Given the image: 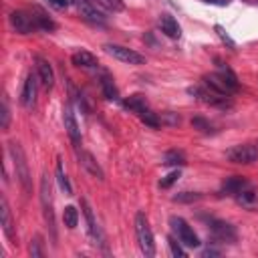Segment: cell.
<instances>
[{
	"label": "cell",
	"instance_id": "1",
	"mask_svg": "<svg viewBox=\"0 0 258 258\" xmlns=\"http://www.w3.org/2000/svg\"><path fill=\"white\" fill-rule=\"evenodd\" d=\"M8 152L12 156V162H14V170H16V177L22 186V192L24 194H30V170H28V162H26V156H24V150L22 145L16 143V141H10L8 143Z\"/></svg>",
	"mask_w": 258,
	"mask_h": 258
},
{
	"label": "cell",
	"instance_id": "2",
	"mask_svg": "<svg viewBox=\"0 0 258 258\" xmlns=\"http://www.w3.org/2000/svg\"><path fill=\"white\" fill-rule=\"evenodd\" d=\"M135 234H137V242L139 248L145 256H154L156 254V242H154V232L147 222V216L143 212H139L135 216Z\"/></svg>",
	"mask_w": 258,
	"mask_h": 258
},
{
	"label": "cell",
	"instance_id": "3",
	"mask_svg": "<svg viewBox=\"0 0 258 258\" xmlns=\"http://www.w3.org/2000/svg\"><path fill=\"white\" fill-rule=\"evenodd\" d=\"M41 206L45 214V222L51 230V238L57 240V226H55V210H53V194H51V181L49 175L45 173L41 179Z\"/></svg>",
	"mask_w": 258,
	"mask_h": 258
},
{
	"label": "cell",
	"instance_id": "4",
	"mask_svg": "<svg viewBox=\"0 0 258 258\" xmlns=\"http://www.w3.org/2000/svg\"><path fill=\"white\" fill-rule=\"evenodd\" d=\"M170 226H172V230L175 232L177 240H179L183 246H188V248H198V246H200V238L196 236L194 228H192L183 218L172 216V218H170Z\"/></svg>",
	"mask_w": 258,
	"mask_h": 258
},
{
	"label": "cell",
	"instance_id": "5",
	"mask_svg": "<svg viewBox=\"0 0 258 258\" xmlns=\"http://www.w3.org/2000/svg\"><path fill=\"white\" fill-rule=\"evenodd\" d=\"M226 158L232 164H242V166H250L254 162H258V143H240L234 145L226 152Z\"/></svg>",
	"mask_w": 258,
	"mask_h": 258
},
{
	"label": "cell",
	"instance_id": "6",
	"mask_svg": "<svg viewBox=\"0 0 258 258\" xmlns=\"http://www.w3.org/2000/svg\"><path fill=\"white\" fill-rule=\"evenodd\" d=\"M188 93H190V95H194L196 99H200L202 103L212 105V107H222V109H226V107H230V105H232V103H230V99H228L226 95L214 93L212 89H208V87H204V85L190 87V89H188Z\"/></svg>",
	"mask_w": 258,
	"mask_h": 258
},
{
	"label": "cell",
	"instance_id": "7",
	"mask_svg": "<svg viewBox=\"0 0 258 258\" xmlns=\"http://www.w3.org/2000/svg\"><path fill=\"white\" fill-rule=\"evenodd\" d=\"M107 55H111L113 59L125 63V65H143L145 63V57L135 53L133 49H127V47H121V45H105L103 47Z\"/></svg>",
	"mask_w": 258,
	"mask_h": 258
},
{
	"label": "cell",
	"instance_id": "8",
	"mask_svg": "<svg viewBox=\"0 0 258 258\" xmlns=\"http://www.w3.org/2000/svg\"><path fill=\"white\" fill-rule=\"evenodd\" d=\"M10 24L18 34H30L34 30H41L39 22H36L34 14H26L22 10H14L10 12Z\"/></svg>",
	"mask_w": 258,
	"mask_h": 258
},
{
	"label": "cell",
	"instance_id": "9",
	"mask_svg": "<svg viewBox=\"0 0 258 258\" xmlns=\"http://www.w3.org/2000/svg\"><path fill=\"white\" fill-rule=\"evenodd\" d=\"M63 121H65V129H67V135L71 139V143L79 150L81 145V129H79V123H77V117L73 113V107L67 103L65 109H63Z\"/></svg>",
	"mask_w": 258,
	"mask_h": 258
},
{
	"label": "cell",
	"instance_id": "10",
	"mask_svg": "<svg viewBox=\"0 0 258 258\" xmlns=\"http://www.w3.org/2000/svg\"><path fill=\"white\" fill-rule=\"evenodd\" d=\"M77 8H79V16L91 24H97V26H105L107 18L101 10H97V6L89 0H77Z\"/></svg>",
	"mask_w": 258,
	"mask_h": 258
},
{
	"label": "cell",
	"instance_id": "11",
	"mask_svg": "<svg viewBox=\"0 0 258 258\" xmlns=\"http://www.w3.org/2000/svg\"><path fill=\"white\" fill-rule=\"evenodd\" d=\"M210 230H212V236L220 242H228V244H234L238 234H236V228L228 222H222V220H212L210 224Z\"/></svg>",
	"mask_w": 258,
	"mask_h": 258
},
{
	"label": "cell",
	"instance_id": "12",
	"mask_svg": "<svg viewBox=\"0 0 258 258\" xmlns=\"http://www.w3.org/2000/svg\"><path fill=\"white\" fill-rule=\"evenodd\" d=\"M81 208H83V214H85V220H87V228H89L91 238L95 240V244L105 246V236H103V230L99 228L97 220H95V216H93V210H91V206H89V202H87L85 198L81 200Z\"/></svg>",
	"mask_w": 258,
	"mask_h": 258
},
{
	"label": "cell",
	"instance_id": "13",
	"mask_svg": "<svg viewBox=\"0 0 258 258\" xmlns=\"http://www.w3.org/2000/svg\"><path fill=\"white\" fill-rule=\"evenodd\" d=\"M34 63H36V75H39L41 85L47 91L53 89V85H55V73H53L51 63L47 59H43V57H34Z\"/></svg>",
	"mask_w": 258,
	"mask_h": 258
},
{
	"label": "cell",
	"instance_id": "14",
	"mask_svg": "<svg viewBox=\"0 0 258 258\" xmlns=\"http://www.w3.org/2000/svg\"><path fill=\"white\" fill-rule=\"evenodd\" d=\"M234 198H236L238 206H242L244 210H248V212H258V190L252 188L250 183H248L246 188H242Z\"/></svg>",
	"mask_w": 258,
	"mask_h": 258
},
{
	"label": "cell",
	"instance_id": "15",
	"mask_svg": "<svg viewBox=\"0 0 258 258\" xmlns=\"http://www.w3.org/2000/svg\"><path fill=\"white\" fill-rule=\"evenodd\" d=\"M202 85L204 87H208V89H212L214 93H220V95H230L232 93V89L226 85V81L218 75V73H210V75H204L202 77Z\"/></svg>",
	"mask_w": 258,
	"mask_h": 258
},
{
	"label": "cell",
	"instance_id": "16",
	"mask_svg": "<svg viewBox=\"0 0 258 258\" xmlns=\"http://www.w3.org/2000/svg\"><path fill=\"white\" fill-rule=\"evenodd\" d=\"M36 101V77L34 75H28L24 85H22V91H20V105L30 109Z\"/></svg>",
	"mask_w": 258,
	"mask_h": 258
},
{
	"label": "cell",
	"instance_id": "17",
	"mask_svg": "<svg viewBox=\"0 0 258 258\" xmlns=\"http://www.w3.org/2000/svg\"><path fill=\"white\" fill-rule=\"evenodd\" d=\"M158 24H160V30H162L166 36H170V39H179V36H181V26L177 24V20H175L173 16L162 14L160 20H158Z\"/></svg>",
	"mask_w": 258,
	"mask_h": 258
},
{
	"label": "cell",
	"instance_id": "18",
	"mask_svg": "<svg viewBox=\"0 0 258 258\" xmlns=\"http://www.w3.org/2000/svg\"><path fill=\"white\" fill-rule=\"evenodd\" d=\"M79 162H81V166L93 175V177H97L99 181L105 177V173H103V170H101V166L97 164V160L89 154V152H79Z\"/></svg>",
	"mask_w": 258,
	"mask_h": 258
},
{
	"label": "cell",
	"instance_id": "19",
	"mask_svg": "<svg viewBox=\"0 0 258 258\" xmlns=\"http://www.w3.org/2000/svg\"><path fill=\"white\" fill-rule=\"evenodd\" d=\"M71 61H73V65H75V67H81V69H93V67L99 65L97 57H95L93 53H89V51H77V53H73Z\"/></svg>",
	"mask_w": 258,
	"mask_h": 258
},
{
	"label": "cell",
	"instance_id": "20",
	"mask_svg": "<svg viewBox=\"0 0 258 258\" xmlns=\"http://www.w3.org/2000/svg\"><path fill=\"white\" fill-rule=\"evenodd\" d=\"M248 186V181H246V177H242V175H232V177H228L224 183H222V194H226V196H236L242 188H246Z\"/></svg>",
	"mask_w": 258,
	"mask_h": 258
},
{
	"label": "cell",
	"instance_id": "21",
	"mask_svg": "<svg viewBox=\"0 0 258 258\" xmlns=\"http://www.w3.org/2000/svg\"><path fill=\"white\" fill-rule=\"evenodd\" d=\"M218 75H220V77H222V79L226 81V85L232 89V93H236V91L240 89L238 77L234 75V71H232L228 65H222V63H220V65H218Z\"/></svg>",
	"mask_w": 258,
	"mask_h": 258
},
{
	"label": "cell",
	"instance_id": "22",
	"mask_svg": "<svg viewBox=\"0 0 258 258\" xmlns=\"http://www.w3.org/2000/svg\"><path fill=\"white\" fill-rule=\"evenodd\" d=\"M123 107H125V109H129V111L141 113V111H145V109H147V101H145V97H143V95H131L129 99H125V101H123Z\"/></svg>",
	"mask_w": 258,
	"mask_h": 258
},
{
	"label": "cell",
	"instance_id": "23",
	"mask_svg": "<svg viewBox=\"0 0 258 258\" xmlns=\"http://www.w3.org/2000/svg\"><path fill=\"white\" fill-rule=\"evenodd\" d=\"M101 89H103V95H105L109 101H113V99H117V97H119V93H117V87H115L113 79L109 77L107 73H103V77H101Z\"/></svg>",
	"mask_w": 258,
	"mask_h": 258
},
{
	"label": "cell",
	"instance_id": "24",
	"mask_svg": "<svg viewBox=\"0 0 258 258\" xmlns=\"http://www.w3.org/2000/svg\"><path fill=\"white\" fill-rule=\"evenodd\" d=\"M162 164L164 166H183L186 164V154L179 152V150H170V152H166Z\"/></svg>",
	"mask_w": 258,
	"mask_h": 258
},
{
	"label": "cell",
	"instance_id": "25",
	"mask_svg": "<svg viewBox=\"0 0 258 258\" xmlns=\"http://www.w3.org/2000/svg\"><path fill=\"white\" fill-rule=\"evenodd\" d=\"M2 228H4V234L12 240L14 238V232H12V222H10V208H8V202L6 198H2Z\"/></svg>",
	"mask_w": 258,
	"mask_h": 258
},
{
	"label": "cell",
	"instance_id": "26",
	"mask_svg": "<svg viewBox=\"0 0 258 258\" xmlns=\"http://www.w3.org/2000/svg\"><path fill=\"white\" fill-rule=\"evenodd\" d=\"M63 222L67 228H75L77 222H79V212L75 206H67L65 212H63Z\"/></svg>",
	"mask_w": 258,
	"mask_h": 258
},
{
	"label": "cell",
	"instance_id": "27",
	"mask_svg": "<svg viewBox=\"0 0 258 258\" xmlns=\"http://www.w3.org/2000/svg\"><path fill=\"white\" fill-rule=\"evenodd\" d=\"M34 18H36V22H39V28L41 30H47V32H53L55 28H57V24L43 12V10H39V8H34Z\"/></svg>",
	"mask_w": 258,
	"mask_h": 258
},
{
	"label": "cell",
	"instance_id": "28",
	"mask_svg": "<svg viewBox=\"0 0 258 258\" xmlns=\"http://www.w3.org/2000/svg\"><path fill=\"white\" fill-rule=\"evenodd\" d=\"M57 179H59V186H61V190H63L67 196H71V194H73V188H71L69 177H67L65 170H63V162H61V160L57 162Z\"/></svg>",
	"mask_w": 258,
	"mask_h": 258
},
{
	"label": "cell",
	"instance_id": "29",
	"mask_svg": "<svg viewBox=\"0 0 258 258\" xmlns=\"http://www.w3.org/2000/svg\"><path fill=\"white\" fill-rule=\"evenodd\" d=\"M139 117H141V121H143L147 127H152V129H158V127L162 125V119L158 117V113L150 111V109H145V111H141Z\"/></svg>",
	"mask_w": 258,
	"mask_h": 258
},
{
	"label": "cell",
	"instance_id": "30",
	"mask_svg": "<svg viewBox=\"0 0 258 258\" xmlns=\"http://www.w3.org/2000/svg\"><path fill=\"white\" fill-rule=\"evenodd\" d=\"M172 200L179 202V204H194V202L202 200V194H198V192H181V194H175Z\"/></svg>",
	"mask_w": 258,
	"mask_h": 258
},
{
	"label": "cell",
	"instance_id": "31",
	"mask_svg": "<svg viewBox=\"0 0 258 258\" xmlns=\"http://www.w3.org/2000/svg\"><path fill=\"white\" fill-rule=\"evenodd\" d=\"M214 30H216V34L220 36V41H222L224 45H228V49H232V51H236V43L232 41V36L226 32V28L224 26H220V24H216L214 26Z\"/></svg>",
	"mask_w": 258,
	"mask_h": 258
},
{
	"label": "cell",
	"instance_id": "32",
	"mask_svg": "<svg viewBox=\"0 0 258 258\" xmlns=\"http://www.w3.org/2000/svg\"><path fill=\"white\" fill-rule=\"evenodd\" d=\"M168 244H170V250H172V254L175 256V258H186V250H183L179 244H177V240L175 238H168Z\"/></svg>",
	"mask_w": 258,
	"mask_h": 258
},
{
	"label": "cell",
	"instance_id": "33",
	"mask_svg": "<svg viewBox=\"0 0 258 258\" xmlns=\"http://www.w3.org/2000/svg\"><path fill=\"white\" fill-rule=\"evenodd\" d=\"M177 179H179V170H173L172 173H168V175H166V177L160 181V188H164V190H166V188L173 186V183H175Z\"/></svg>",
	"mask_w": 258,
	"mask_h": 258
},
{
	"label": "cell",
	"instance_id": "34",
	"mask_svg": "<svg viewBox=\"0 0 258 258\" xmlns=\"http://www.w3.org/2000/svg\"><path fill=\"white\" fill-rule=\"evenodd\" d=\"M97 2L109 10H123V0H97Z\"/></svg>",
	"mask_w": 258,
	"mask_h": 258
},
{
	"label": "cell",
	"instance_id": "35",
	"mask_svg": "<svg viewBox=\"0 0 258 258\" xmlns=\"http://www.w3.org/2000/svg\"><path fill=\"white\" fill-rule=\"evenodd\" d=\"M192 125H194V129H200V131H204V133H210V131H212V125H210L204 117H194V119H192Z\"/></svg>",
	"mask_w": 258,
	"mask_h": 258
},
{
	"label": "cell",
	"instance_id": "36",
	"mask_svg": "<svg viewBox=\"0 0 258 258\" xmlns=\"http://www.w3.org/2000/svg\"><path fill=\"white\" fill-rule=\"evenodd\" d=\"M47 2H49L55 10H67L71 4H75V0H47Z\"/></svg>",
	"mask_w": 258,
	"mask_h": 258
},
{
	"label": "cell",
	"instance_id": "37",
	"mask_svg": "<svg viewBox=\"0 0 258 258\" xmlns=\"http://www.w3.org/2000/svg\"><path fill=\"white\" fill-rule=\"evenodd\" d=\"M168 123V125H179V115H173V113H164L162 117V123Z\"/></svg>",
	"mask_w": 258,
	"mask_h": 258
},
{
	"label": "cell",
	"instance_id": "38",
	"mask_svg": "<svg viewBox=\"0 0 258 258\" xmlns=\"http://www.w3.org/2000/svg\"><path fill=\"white\" fill-rule=\"evenodd\" d=\"M8 121H10L8 105H6V101H2V129H8Z\"/></svg>",
	"mask_w": 258,
	"mask_h": 258
},
{
	"label": "cell",
	"instance_id": "39",
	"mask_svg": "<svg viewBox=\"0 0 258 258\" xmlns=\"http://www.w3.org/2000/svg\"><path fill=\"white\" fill-rule=\"evenodd\" d=\"M39 244H41L39 238H34V242L30 244V254H32V256H43V250L39 248Z\"/></svg>",
	"mask_w": 258,
	"mask_h": 258
},
{
	"label": "cell",
	"instance_id": "40",
	"mask_svg": "<svg viewBox=\"0 0 258 258\" xmlns=\"http://www.w3.org/2000/svg\"><path fill=\"white\" fill-rule=\"evenodd\" d=\"M206 4H214V6H228L230 0H202Z\"/></svg>",
	"mask_w": 258,
	"mask_h": 258
},
{
	"label": "cell",
	"instance_id": "41",
	"mask_svg": "<svg viewBox=\"0 0 258 258\" xmlns=\"http://www.w3.org/2000/svg\"><path fill=\"white\" fill-rule=\"evenodd\" d=\"M202 254H204V256H218L220 252H218V250H212V248H208V250H204Z\"/></svg>",
	"mask_w": 258,
	"mask_h": 258
},
{
	"label": "cell",
	"instance_id": "42",
	"mask_svg": "<svg viewBox=\"0 0 258 258\" xmlns=\"http://www.w3.org/2000/svg\"><path fill=\"white\" fill-rule=\"evenodd\" d=\"M256 2H258V0H256Z\"/></svg>",
	"mask_w": 258,
	"mask_h": 258
}]
</instances>
